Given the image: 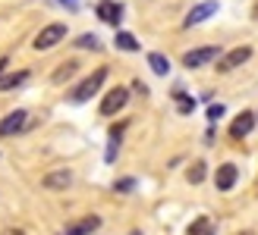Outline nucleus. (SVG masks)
Returning a JSON list of instances; mask_svg holds the SVG:
<instances>
[{
	"label": "nucleus",
	"instance_id": "17",
	"mask_svg": "<svg viewBox=\"0 0 258 235\" xmlns=\"http://www.w3.org/2000/svg\"><path fill=\"white\" fill-rule=\"evenodd\" d=\"M117 47L120 50H129V54H133V50H139V41L129 32H117Z\"/></svg>",
	"mask_w": 258,
	"mask_h": 235
},
{
	"label": "nucleus",
	"instance_id": "15",
	"mask_svg": "<svg viewBox=\"0 0 258 235\" xmlns=\"http://www.w3.org/2000/svg\"><path fill=\"white\" fill-rule=\"evenodd\" d=\"M186 235H214V226H211V219L208 216H199L196 223L189 226V232Z\"/></svg>",
	"mask_w": 258,
	"mask_h": 235
},
{
	"label": "nucleus",
	"instance_id": "8",
	"mask_svg": "<svg viewBox=\"0 0 258 235\" xmlns=\"http://www.w3.org/2000/svg\"><path fill=\"white\" fill-rule=\"evenodd\" d=\"M236 176H239L236 163H221V166H217V173H214V185H217V191H230V188L236 185Z\"/></svg>",
	"mask_w": 258,
	"mask_h": 235
},
{
	"label": "nucleus",
	"instance_id": "4",
	"mask_svg": "<svg viewBox=\"0 0 258 235\" xmlns=\"http://www.w3.org/2000/svg\"><path fill=\"white\" fill-rule=\"evenodd\" d=\"M252 57V47H233L230 54H224L221 60H217V72H233L236 66H242Z\"/></svg>",
	"mask_w": 258,
	"mask_h": 235
},
{
	"label": "nucleus",
	"instance_id": "23",
	"mask_svg": "<svg viewBox=\"0 0 258 235\" xmlns=\"http://www.w3.org/2000/svg\"><path fill=\"white\" fill-rule=\"evenodd\" d=\"M7 66H10V60L4 57V60H0V75H4V72H7Z\"/></svg>",
	"mask_w": 258,
	"mask_h": 235
},
{
	"label": "nucleus",
	"instance_id": "6",
	"mask_svg": "<svg viewBox=\"0 0 258 235\" xmlns=\"http://www.w3.org/2000/svg\"><path fill=\"white\" fill-rule=\"evenodd\" d=\"M41 185H44V191H67L73 185V173L70 169H54V173H47L41 179Z\"/></svg>",
	"mask_w": 258,
	"mask_h": 235
},
{
	"label": "nucleus",
	"instance_id": "1",
	"mask_svg": "<svg viewBox=\"0 0 258 235\" xmlns=\"http://www.w3.org/2000/svg\"><path fill=\"white\" fill-rule=\"evenodd\" d=\"M104 78H107V69H95L92 75L85 78V82H79L76 85V91H73V103H85V100H92L95 94H98V88L104 85Z\"/></svg>",
	"mask_w": 258,
	"mask_h": 235
},
{
	"label": "nucleus",
	"instance_id": "25",
	"mask_svg": "<svg viewBox=\"0 0 258 235\" xmlns=\"http://www.w3.org/2000/svg\"><path fill=\"white\" fill-rule=\"evenodd\" d=\"M129 235H142V232H139V229H136V232H129Z\"/></svg>",
	"mask_w": 258,
	"mask_h": 235
},
{
	"label": "nucleus",
	"instance_id": "16",
	"mask_svg": "<svg viewBox=\"0 0 258 235\" xmlns=\"http://www.w3.org/2000/svg\"><path fill=\"white\" fill-rule=\"evenodd\" d=\"M76 69H79V63H76V60H70V63H60V69L54 72V82H57V85H60V82H67L70 75H76Z\"/></svg>",
	"mask_w": 258,
	"mask_h": 235
},
{
	"label": "nucleus",
	"instance_id": "19",
	"mask_svg": "<svg viewBox=\"0 0 258 235\" xmlns=\"http://www.w3.org/2000/svg\"><path fill=\"white\" fill-rule=\"evenodd\" d=\"M202 179H205V163L199 160V163H192V169H189V182H192V185H199Z\"/></svg>",
	"mask_w": 258,
	"mask_h": 235
},
{
	"label": "nucleus",
	"instance_id": "9",
	"mask_svg": "<svg viewBox=\"0 0 258 235\" xmlns=\"http://www.w3.org/2000/svg\"><path fill=\"white\" fill-rule=\"evenodd\" d=\"M25 126H29V113L16 110V113H10V116L0 120V135H16V132H22Z\"/></svg>",
	"mask_w": 258,
	"mask_h": 235
},
{
	"label": "nucleus",
	"instance_id": "10",
	"mask_svg": "<svg viewBox=\"0 0 258 235\" xmlns=\"http://www.w3.org/2000/svg\"><path fill=\"white\" fill-rule=\"evenodd\" d=\"M252 126H255V113H249V110H242L236 120H233V126H230V138L233 141H239V138H246L249 132H252Z\"/></svg>",
	"mask_w": 258,
	"mask_h": 235
},
{
	"label": "nucleus",
	"instance_id": "20",
	"mask_svg": "<svg viewBox=\"0 0 258 235\" xmlns=\"http://www.w3.org/2000/svg\"><path fill=\"white\" fill-rule=\"evenodd\" d=\"M76 47H92V50H101V41L95 35H79V41H76Z\"/></svg>",
	"mask_w": 258,
	"mask_h": 235
},
{
	"label": "nucleus",
	"instance_id": "18",
	"mask_svg": "<svg viewBox=\"0 0 258 235\" xmlns=\"http://www.w3.org/2000/svg\"><path fill=\"white\" fill-rule=\"evenodd\" d=\"M176 107H179V113H192V110H196V100H192V97H186V94H179V91H176Z\"/></svg>",
	"mask_w": 258,
	"mask_h": 235
},
{
	"label": "nucleus",
	"instance_id": "7",
	"mask_svg": "<svg viewBox=\"0 0 258 235\" xmlns=\"http://www.w3.org/2000/svg\"><path fill=\"white\" fill-rule=\"evenodd\" d=\"M214 13H217V0H205V4L192 7V13L183 19V25H186V29H192V25H202L205 19H211Z\"/></svg>",
	"mask_w": 258,
	"mask_h": 235
},
{
	"label": "nucleus",
	"instance_id": "12",
	"mask_svg": "<svg viewBox=\"0 0 258 235\" xmlns=\"http://www.w3.org/2000/svg\"><path fill=\"white\" fill-rule=\"evenodd\" d=\"M120 13H123V10H120V4H110V0H104V4L98 7V16L104 19L107 25H117V22H120Z\"/></svg>",
	"mask_w": 258,
	"mask_h": 235
},
{
	"label": "nucleus",
	"instance_id": "3",
	"mask_svg": "<svg viewBox=\"0 0 258 235\" xmlns=\"http://www.w3.org/2000/svg\"><path fill=\"white\" fill-rule=\"evenodd\" d=\"M217 57H221V50H217V47H196V50H189V54L183 57V66L186 69H199V66L214 63Z\"/></svg>",
	"mask_w": 258,
	"mask_h": 235
},
{
	"label": "nucleus",
	"instance_id": "11",
	"mask_svg": "<svg viewBox=\"0 0 258 235\" xmlns=\"http://www.w3.org/2000/svg\"><path fill=\"white\" fill-rule=\"evenodd\" d=\"M98 226H101V216H85V219H79V223H73L70 229H67V235H92V232H98Z\"/></svg>",
	"mask_w": 258,
	"mask_h": 235
},
{
	"label": "nucleus",
	"instance_id": "21",
	"mask_svg": "<svg viewBox=\"0 0 258 235\" xmlns=\"http://www.w3.org/2000/svg\"><path fill=\"white\" fill-rule=\"evenodd\" d=\"M221 116H224V107H221V103H214V107L208 110V120L214 123V120H221Z\"/></svg>",
	"mask_w": 258,
	"mask_h": 235
},
{
	"label": "nucleus",
	"instance_id": "24",
	"mask_svg": "<svg viewBox=\"0 0 258 235\" xmlns=\"http://www.w3.org/2000/svg\"><path fill=\"white\" fill-rule=\"evenodd\" d=\"M4 235H25V232H22V229H7Z\"/></svg>",
	"mask_w": 258,
	"mask_h": 235
},
{
	"label": "nucleus",
	"instance_id": "5",
	"mask_svg": "<svg viewBox=\"0 0 258 235\" xmlns=\"http://www.w3.org/2000/svg\"><path fill=\"white\" fill-rule=\"evenodd\" d=\"M126 100H129V91H126V88H113V91H107V97L101 100V116L120 113V110L126 107Z\"/></svg>",
	"mask_w": 258,
	"mask_h": 235
},
{
	"label": "nucleus",
	"instance_id": "13",
	"mask_svg": "<svg viewBox=\"0 0 258 235\" xmlns=\"http://www.w3.org/2000/svg\"><path fill=\"white\" fill-rule=\"evenodd\" d=\"M148 66L154 75H167L170 72V60H167L164 54H148Z\"/></svg>",
	"mask_w": 258,
	"mask_h": 235
},
{
	"label": "nucleus",
	"instance_id": "14",
	"mask_svg": "<svg viewBox=\"0 0 258 235\" xmlns=\"http://www.w3.org/2000/svg\"><path fill=\"white\" fill-rule=\"evenodd\" d=\"M25 78H29V72H13V75H0V91H13L19 88Z\"/></svg>",
	"mask_w": 258,
	"mask_h": 235
},
{
	"label": "nucleus",
	"instance_id": "2",
	"mask_svg": "<svg viewBox=\"0 0 258 235\" xmlns=\"http://www.w3.org/2000/svg\"><path fill=\"white\" fill-rule=\"evenodd\" d=\"M63 38H67V25L63 22H50V25H44L41 32L35 35V50H50V47H57Z\"/></svg>",
	"mask_w": 258,
	"mask_h": 235
},
{
	"label": "nucleus",
	"instance_id": "22",
	"mask_svg": "<svg viewBox=\"0 0 258 235\" xmlns=\"http://www.w3.org/2000/svg\"><path fill=\"white\" fill-rule=\"evenodd\" d=\"M133 185H136L133 179H120V182H117V185H113V188H117V191H129V188H133Z\"/></svg>",
	"mask_w": 258,
	"mask_h": 235
},
{
	"label": "nucleus",
	"instance_id": "26",
	"mask_svg": "<svg viewBox=\"0 0 258 235\" xmlns=\"http://www.w3.org/2000/svg\"><path fill=\"white\" fill-rule=\"evenodd\" d=\"M255 120H258V113H255Z\"/></svg>",
	"mask_w": 258,
	"mask_h": 235
}]
</instances>
